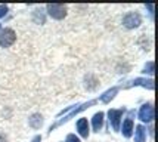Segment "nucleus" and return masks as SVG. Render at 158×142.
I'll list each match as a JSON object with an SVG mask.
<instances>
[{
  "label": "nucleus",
  "mask_w": 158,
  "mask_h": 142,
  "mask_svg": "<svg viewBox=\"0 0 158 142\" xmlns=\"http://www.w3.org/2000/svg\"><path fill=\"white\" fill-rule=\"evenodd\" d=\"M16 40V34H15L14 30L10 28H5L0 31V46L2 47H9L12 46Z\"/></svg>",
  "instance_id": "f257e3e1"
},
{
  "label": "nucleus",
  "mask_w": 158,
  "mask_h": 142,
  "mask_svg": "<svg viewBox=\"0 0 158 142\" xmlns=\"http://www.w3.org/2000/svg\"><path fill=\"white\" fill-rule=\"evenodd\" d=\"M48 12L52 18L62 19L67 15V6H64V5H48Z\"/></svg>",
  "instance_id": "f03ea898"
},
{
  "label": "nucleus",
  "mask_w": 158,
  "mask_h": 142,
  "mask_svg": "<svg viewBox=\"0 0 158 142\" xmlns=\"http://www.w3.org/2000/svg\"><path fill=\"white\" fill-rule=\"evenodd\" d=\"M123 22L127 28H135V27H139V25H140L142 18H140V15H139L138 12H129V14L124 16Z\"/></svg>",
  "instance_id": "7ed1b4c3"
},
{
  "label": "nucleus",
  "mask_w": 158,
  "mask_h": 142,
  "mask_svg": "<svg viewBox=\"0 0 158 142\" xmlns=\"http://www.w3.org/2000/svg\"><path fill=\"white\" fill-rule=\"evenodd\" d=\"M139 118L142 120V122H146L149 123L154 120V107H152L151 104H146L143 105L140 111H139Z\"/></svg>",
  "instance_id": "20e7f679"
},
{
  "label": "nucleus",
  "mask_w": 158,
  "mask_h": 142,
  "mask_svg": "<svg viewBox=\"0 0 158 142\" xmlns=\"http://www.w3.org/2000/svg\"><path fill=\"white\" fill-rule=\"evenodd\" d=\"M110 122L112 124V127L118 130L120 129V120H121V115H123V110H110Z\"/></svg>",
  "instance_id": "39448f33"
},
{
  "label": "nucleus",
  "mask_w": 158,
  "mask_h": 142,
  "mask_svg": "<svg viewBox=\"0 0 158 142\" xmlns=\"http://www.w3.org/2000/svg\"><path fill=\"white\" fill-rule=\"evenodd\" d=\"M77 130H78V133L83 138H87L89 136V123H87V118H80L77 122Z\"/></svg>",
  "instance_id": "423d86ee"
},
{
  "label": "nucleus",
  "mask_w": 158,
  "mask_h": 142,
  "mask_svg": "<svg viewBox=\"0 0 158 142\" xmlns=\"http://www.w3.org/2000/svg\"><path fill=\"white\" fill-rule=\"evenodd\" d=\"M146 139V133H145V127L142 124L136 126V132H135V142H145Z\"/></svg>",
  "instance_id": "0eeeda50"
},
{
  "label": "nucleus",
  "mask_w": 158,
  "mask_h": 142,
  "mask_svg": "<svg viewBox=\"0 0 158 142\" xmlns=\"http://www.w3.org/2000/svg\"><path fill=\"white\" fill-rule=\"evenodd\" d=\"M131 132H133V120L131 118H126V122L123 123V135L126 138H130Z\"/></svg>",
  "instance_id": "6e6552de"
},
{
  "label": "nucleus",
  "mask_w": 158,
  "mask_h": 142,
  "mask_svg": "<svg viewBox=\"0 0 158 142\" xmlns=\"http://www.w3.org/2000/svg\"><path fill=\"white\" fill-rule=\"evenodd\" d=\"M102 123H103V113H96L93 115V129L95 130H99L102 127Z\"/></svg>",
  "instance_id": "1a4fd4ad"
},
{
  "label": "nucleus",
  "mask_w": 158,
  "mask_h": 142,
  "mask_svg": "<svg viewBox=\"0 0 158 142\" xmlns=\"http://www.w3.org/2000/svg\"><path fill=\"white\" fill-rule=\"evenodd\" d=\"M30 124H31V127H34V129L40 127L41 126V117L39 114H34L31 118H30Z\"/></svg>",
  "instance_id": "9d476101"
},
{
  "label": "nucleus",
  "mask_w": 158,
  "mask_h": 142,
  "mask_svg": "<svg viewBox=\"0 0 158 142\" xmlns=\"http://www.w3.org/2000/svg\"><path fill=\"white\" fill-rule=\"evenodd\" d=\"M117 93V89H112V90H108V92H106V93L103 95L102 98H101V99H102L103 102H108L110 101V99H112V98H114V95Z\"/></svg>",
  "instance_id": "9b49d317"
},
{
  "label": "nucleus",
  "mask_w": 158,
  "mask_h": 142,
  "mask_svg": "<svg viewBox=\"0 0 158 142\" xmlns=\"http://www.w3.org/2000/svg\"><path fill=\"white\" fill-rule=\"evenodd\" d=\"M67 142H80V139L76 135H68L67 136Z\"/></svg>",
  "instance_id": "f8f14e48"
},
{
  "label": "nucleus",
  "mask_w": 158,
  "mask_h": 142,
  "mask_svg": "<svg viewBox=\"0 0 158 142\" xmlns=\"http://www.w3.org/2000/svg\"><path fill=\"white\" fill-rule=\"evenodd\" d=\"M7 12V6H5V5H0V18H3L5 15H6Z\"/></svg>",
  "instance_id": "ddd939ff"
}]
</instances>
